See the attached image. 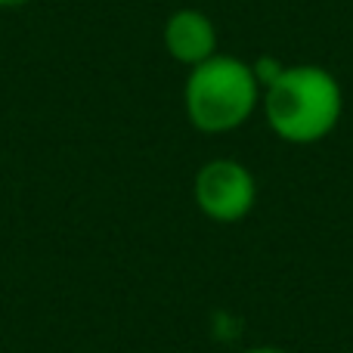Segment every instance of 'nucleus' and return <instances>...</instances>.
Listing matches in <instances>:
<instances>
[{
    "label": "nucleus",
    "mask_w": 353,
    "mask_h": 353,
    "mask_svg": "<svg viewBox=\"0 0 353 353\" xmlns=\"http://www.w3.org/2000/svg\"><path fill=\"white\" fill-rule=\"evenodd\" d=\"M267 128L294 146L319 143L338 128L344 93L338 78L323 65H285L261 93Z\"/></svg>",
    "instance_id": "obj_1"
},
{
    "label": "nucleus",
    "mask_w": 353,
    "mask_h": 353,
    "mask_svg": "<svg viewBox=\"0 0 353 353\" xmlns=\"http://www.w3.org/2000/svg\"><path fill=\"white\" fill-rule=\"evenodd\" d=\"M261 84L251 62L236 56H214L189 68L183 87L186 118L199 134H232L261 109Z\"/></svg>",
    "instance_id": "obj_2"
},
{
    "label": "nucleus",
    "mask_w": 353,
    "mask_h": 353,
    "mask_svg": "<svg viewBox=\"0 0 353 353\" xmlns=\"http://www.w3.org/2000/svg\"><path fill=\"white\" fill-rule=\"evenodd\" d=\"M192 199L199 211L214 223H239L254 211L257 180L242 161L214 159L195 174Z\"/></svg>",
    "instance_id": "obj_3"
},
{
    "label": "nucleus",
    "mask_w": 353,
    "mask_h": 353,
    "mask_svg": "<svg viewBox=\"0 0 353 353\" xmlns=\"http://www.w3.org/2000/svg\"><path fill=\"white\" fill-rule=\"evenodd\" d=\"M165 50L180 65H201L217 56V28L201 10H176L165 22Z\"/></svg>",
    "instance_id": "obj_4"
},
{
    "label": "nucleus",
    "mask_w": 353,
    "mask_h": 353,
    "mask_svg": "<svg viewBox=\"0 0 353 353\" xmlns=\"http://www.w3.org/2000/svg\"><path fill=\"white\" fill-rule=\"evenodd\" d=\"M28 0H0V10H22Z\"/></svg>",
    "instance_id": "obj_5"
},
{
    "label": "nucleus",
    "mask_w": 353,
    "mask_h": 353,
    "mask_svg": "<svg viewBox=\"0 0 353 353\" xmlns=\"http://www.w3.org/2000/svg\"><path fill=\"white\" fill-rule=\"evenodd\" d=\"M245 353H288V350H282V347H267V344H263V347H251V350H245Z\"/></svg>",
    "instance_id": "obj_6"
}]
</instances>
